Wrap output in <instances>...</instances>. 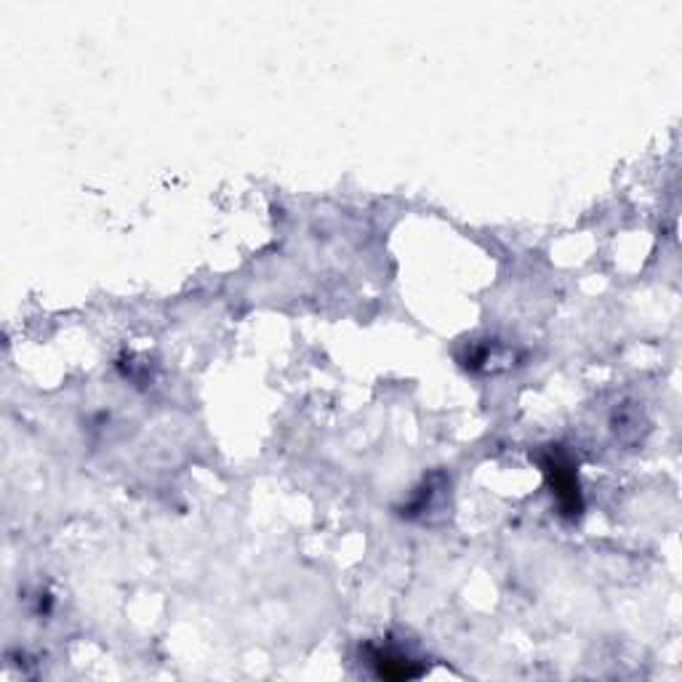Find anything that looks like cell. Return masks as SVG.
Segmentation results:
<instances>
[{
    "instance_id": "1",
    "label": "cell",
    "mask_w": 682,
    "mask_h": 682,
    "mask_svg": "<svg viewBox=\"0 0 682 682\" xmlns=\"http://www.w3.org/2000/svg\"><path fill=\"white\" fill-rule=\"evenodd\" d=\"M373 664H376V675L390 677V680H410L421 675L419 669H410L413 661L398 650H373Z\"/></svg>"
}]
</instances>
